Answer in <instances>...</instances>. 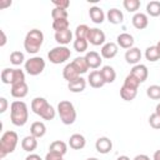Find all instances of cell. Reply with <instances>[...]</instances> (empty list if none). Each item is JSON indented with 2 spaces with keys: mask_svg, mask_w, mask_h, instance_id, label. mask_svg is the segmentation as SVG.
<instances>
[{
  "mask_svg": "<svg viewBox=\"0 0 160 160\" xmlns=\"http://www.w3.org/2000/svg\"><path fill=\"white\" fill-rule=\"evenodd\" d=\"M89 31H90V28L88 25H85V24L78 25L75 29V36H76V39H86L88 40Z\"/></svg>",
  "mask_w": 160,
  "mask_h": 160,
  "instance_id": "35",
  "label": "cell"
},
{
  "mask_svg": "<svg viewBox=\"0 0 160 160\" xmlns=\"http://www.w3.org/2000/svg\"><path fill=\"white\" fill-rule=\"evenodd\" d=\"M58 114L62 124L71 125L76 120V110L71 101L69 100H61L58 104Z\"/></svg>",
  "mask_w": 160,
  "mask_h": 160,
  "instance_id": "5",
  "label": "cell"
},
{
  "mask_svg": "<svg viewBox=\"0 0 160 160\" xmlns=\"http://www.w3.org/2000/svg\"><path fill=\"white\" fill-rule=\"evenodd\" d=\"M45 132H46V126H45V124L42 121H35V122L31 124L30 135H32L36 139H39V138H42L45 135Z\"/></svg>",
  "mask_w": 160,
  "mask_h": 160,
  "instance_id": "25",
  "label": "cell"
},
{
  "mask_svg": "<svg viewBox=\"0 0 160 160\" xmlns=\"http://www.w3.org/2000/svg\"><path fill=\"white\" fill-rule=\"evenodd\" d=\"M122 5H124L125 10H128L129 12H136L140 9L141 2L139 0H124Z\"/></svg>",
  "mask_w": 160,
  "mask_h": 160,
  "instance_id": "34",
  "label": "cell"
},
{
  "mask_svg": "<svg viewBox=\"0 0 160 160\" xmlns=\"http://www.w3.org/2000/svg\"><path fill=\"white\" fill-rule=\"evenodd\" d=\"M71 64H72V66L75 68V70L79 72V75H80V74H85V72L90 69L89 65H88V62H86L85 56H78V58H75Z\"/></svg>",
  "mask_w": 160,
  "mask_h": 160,
  "instance_id": "26",
  "label": "cell"
},
{
  "mask_svg": "<svg viewBox=\"0 0 160 160\" xmlns=\"http://www.w3.org/2000/svg\"><path fill=\"white\" fill-rule=\"evenodd\" d=\"M0 34H1V41H0V46H4L6 44V35L4 32V30H0Z\"/></svg>",
  "mask_w": 160,
  "mask_h": 160,
  "instance_id": "47",
  "label": "cell"
},
{
  "mask_svg": "<svg viewBox=\"0 0 160 160\" xmlns=\"http://www.w3.org/2000/svg\"><path fill=\"white\" fill-rule=\"evenodd\" d=\"M152 160H160V149H159V150H156V151L154 152Z\"/></svg>",
  "mask_w": 160,
  "mask_h": 160,
  "instance_id": "48",
  "label": "cell"
},
{
  "mask_svg": "<svg viewBox=\"0 0 160 160\" xmlns=\"http://www.w3.org/2000/svg\"><path fill=\"white\" fill-rule=\"evenodd\" d=\"M85 59H86V62L90 69H98L102 62L101 55L96 51H88L85 55Z\"/></svg>",
  "mask_w": 160,
  "mask_h": 160,
  "instance_id": "19",
  "label": "cell"
},
{
  "mask_svg": "<svg viewBox=\"0 0 160 160\" xmlns=\"http://www.w3.org/2000/svg\"><path fill=\"white\" fill-rule=\"evenodd\" d=\"M146 12H148V15H150L152 18L160 16V1L152 0V1L148 2V5H146Z\"/></svg>",
  "mask_w": 160,
  "mask_h": 160,
  "instance_id": "32",
  "label": "cell"
},
{
  "mask_svg": "<svg viewBox=\"0 0 160 160\" xmlns=\"http://www.w3.org/2000/svg\"><path fill=\"white\" fill-rule=\"evenodd\" d=\"M45 65V60L41 56H32L25 61V71L31 76H36L44 71Z\"/></svg>",
  "mask_w": 160,
  "mask_h": 160,
  "instance_id": "8",
  "label": "cell"
},
{
  "mask_svg": "<svg viewBox=\"0 0 160 160\" xmlns=\"http://www.w3.org/2000/svg\"><path fill=\"white\" fill-rule=\"evenodd\" d=\"M106 40V36H105V32L98 28H94V29H90L89 31V35H88V41L94 45V46H100L105 42Z\"/></svg>",
  "mask_w": 160,
  "mask_h": 160,
  "instance_id": "9",
  "label": "cell"
},
{
  "mask_svg": "<svg viewBox=\"0 0 160 160\" xmlns=\"http://www.w3.org/2000/svg\"><path fill=\"white\" fill-rule=\"evenodd\" d=\"M8 106H9V102H8L6 98L1 96L0 98V114H4L8 110Z\"/></svg>",
  "mask_w": 160,
  "mask_h": 160,
  "instance_id": "43",
  "label": "cell"
},
{
  "mask_svg": "<svg viewBox=\"0 0 160 160\" xmlns=\"http://www.w3.org/2000/svg\"><path fill=\"white\" fill-rule=\"evenodd\" d=\"M130 74L134 75L140 82H144L148 76H149V70L146 68V65L144 64H138V65H134L132 69L130 70Z\"/></svg>",
  "mask_w": 160,
  "mask_h": 160,
  "instance_id": "13",
  "label": "cell"
},
{
  "mask_svg": "<svg viewBox=\"0 0 160 160\" xmlns=\"http://www.w3.org/2000/svg\"><path fill=\"white\" fill-rule=\"evenodd\" d=\"M69 26H70V22H69L68 19H60V20H54L52 21V29L55 30V32L68 30Z\"/></svg>",
  "mask_w": 160,
  "mask_h": 160,
  "instance_id": "33",
  "label": "cell"
},
{
  "mask_svg": "<svg viewBox=\"0 0 160 160\" xmlns=\"http://www.w3.org/2000/svg\"><path fill=\"white\" fill-rule=\"evenodd\" d=\"M118 51H119L118 44L110 41V42H106V44L102 45V48L100 50V54H101V58H104V59H112V58L116 56Z\"/></svg>",
  "mask_w": 160,
  "mask_h": 160,
  "instance_id": "11",
  "label": "cell"
},
{
  "mask_svg": "<svg viewBox=\"0 0 160 160\" xmlns=\"http://www.w3.org/2000/svg\"><path fill=\"white\" fill-rule=\"evenodd\" d=\"M52 4L55 5V8H61V9H65V10H68V8L70 6L69 0H54Z\"/></svg>",
  "mask_w": 160,
  "mask_h": 160,
  "instance_id": "42",
  "label": "cell"
},
{
  "mask_svg": "<svg viewBox=\"0 0 160 160\" xmlns=\"http://www.w3.org/2000/svg\"><path fill=\"white\" fill-rule=\"evenodd\" d=\"M95 149L100 154H108L112 149V141L108 136H101L95 142Z\"/></svg>",
  "mask_w": 160,
  "mask_h": 160,
  "instance_id": "12",
  "label": "cell"
},
{
  "mask_svg": "<svg viewBox=\"0 0 160 160\" xmlns=\"http://www.w3.org/2000/svg\"><path fill=\"white\" fill-rule=\"evenodd\" d=\"M106 19H108L109 22H111L114 25H118V24H121L124 21V14L121 12V10H119L116 8H112L108 11Z\"/></svg>",
  "mask_w": 160,
  "mask_h": 160,
  "instance_id": "21",
  "label": "cell"
},
{
  "mask_svg": "<svg viewBox=\"0 0 160 160\" xmlns=\"http://www.w3.org/2000/svg\"><path fill=\"white\" fill-rule=\"evenodd\" d=\"M10 5H11V1H6V2H5V1H1V2H0V8H1V9H4L5 6H10Z\"/></svg>",
  "mask_w": 160,
  "mask_h": 160,
  "instance_id": "49",
  "label": "cell"
},
{
  "mask_svg": "<svg viewBox=\"0 0 160 160\" xmlns=\"http://www.w3.org/2000/svg\"><path fill=\"white\" fill-rule=\"evenodd\" d=\"M69 14L68 10L61 9V8H54L51 10V18L52 20H60V19H68Z\"/></svg>",
  "mask_w": 160,
  "mask_h": 160,
  "instance_id": "40",
  "label": "cell"
},
{
  "mask_svg": "<svg viewBox=\"0 0 160 160\" xmlns=\"http://www.w3.org/2000/svg\"><path fill=\"white\" fill-rule=\"evenodd\" d=\"M85 88H86V80L81 76H79L78 79H75L68 84V89L71 92H81L85 90Z\"/></svg>",
  "mask_w": 160,
  "mask_h": 160,
  "instance_id": "23",
  "label": "cell"
},
{
  "mask_svg": "<svg viewBox=\"0 0 160 160\" xmlns=\"http://www.w3.org/2000/svg\"><path fill=\"white\" fill-rule=\"evenodd\" d=\"M29 92V86L25 81H21V82H18V84H14L11 85V90H10V94L11 96L16 98V99H22L28 95Z\"/></svg>",
  "mask_w": 160,
  "mask_h": 160,
  "instance_id": "10",
  "label": "cell"
},
{
  "mask_svg": "<svg viewBox=\"0 0 160 160\" xmlns=\"http://www.w3.org/2000/svg\"><path fill=\"white\" fill-rule=\"evenodd\" d=\"M49 151L64 156V155L66 154V151H68V145H66V142H64V141H61V140H55V141H52V142L50 144Z\"/></svg>",
  "mask_w": 160,
  "mask_h": 160,
  "instance_id": "27",
  "label": "cell"
},
{
  "mask_svg": "<svg viewBox=\"0 0 160 160\" xmlns=\"http://www.w3.org/2000/svg\"><path fill=\"white\" fill-rule=\"evenodd\" d=\"M145 58L146 60L149 61H158L160 59V51L158 49L156 45H152V46H149L146 50H145Z\"/></svg>",
  "mask_w": 160,
  "mask_h": 160,
  "instance_id": "31",
  "label": "cell"
},
{
  "mask_svg": "<svg viewBox=\"0 0 160 160\" xmlns=\"http://www.w3.org/2000/svg\"><path fill=\"white\" fill-rule=\"evenodd\" d=\"M55 41L58 44H60L61 46H65L68 45L71 40H72V32L70 29L68 30H64V31H59V32H55Z\"/></svg>",
  "mask_w": 160,
  "mask_h": 160,
  "instance_id": "22",
  "label": "cell"
},
{
  "mask_svg": "<svg viewBox=\"0 0 160 160\" xmlns=\"http://www.w3.org/2000/svg\"><path fill=\"white\" fill-rule=\"evenodd\" d=\"M18 142H19V136L15 131L12 130L5 131L0 138V158L4 159L8 154L12 152L16 149Z\"/></svg>",
  "mask_w": 160,
  "mask_h": 160,
  "instance_id": "4",
  "label": "cell"
},
{
  "mask_svg": "<svg viewBox=\"0 0 160 160\" xmlns=\"http://www.w3.org/2000/svg\"><path fill=\"white\" fill-rule=\"evenodd\" d=\"M71 56V51L70 49H68L66 46H55L52 48L49 52H48V59L50 60V62L52 64H62L66 60H69Z\"/></svg>",
  "mask_w": 160,
  "mask_h": 160,
  "instance_id": "6",
  "label": "cell"
},
{
  "mask_svg": "<svg viewBox=\"0 0 160 160\" xmlns=\"http://www.w3.org/2000/svg\"><path fill=\"white\" fill-rule=\"evenodd\" d=\"M31 110L44 120H52L56 115V110L52 108V105H50L45 98H40V96L32 99Z\"/></svg>",
  "mask_w": 160,
  "mask_h": 160,
  "instance_id": "2",
  "label": "cell"
},
{
  "mask_svg": "<svg viewBox=\"0 0 160 160\" xmlns=\"http://www.w3.org/2000/svg\"><path fill=\"white\" fill-rule=\"evenodd\" d=\"M140 84H141V82H140L134 75H131V74L126 75V78H125V80H124V86L130 88V89H134V90H138V88H139Z\"/></svg>",
  "mask_w": 160,
  "mask_h": 160,
  "instance_id": "38",
  "label": "cell"
},
{
  "mask_svg": "<svg viewBox=\"0 0 160 160\" xmlns=\"http://www.w3.org/2000/svg\"><path fill=\"white\" fill-rule=\"evenodd\" d=\"M62 76H64L65 80H68V82H70V81L78 79L80 75H79V72L75 70V68L72 66V64L70 62V64H68V65L64 68V70H62Z\"/></svg>",
  "mask_w": 160,
  "mask_h": 160,
  "instance_id": "29",
  "label": "cell"
},
{
  "mask_svg": "<svg viewBox=\"0 0 160 160\" xmlns=\"http://www.w3.org/2000/svg\"><path fill=\"white\" fill-rule=\"evenodd\" d=\"M131 21H132L134 28H135V29H138V30L146 29V28H148V25H149L148 15H146V14H144V12H136V14L132 16Z\"/></svg>",
  "mask_w": 160,
  "mask_h": 160,
  "instance_id": "15",
  "label": "cell"
},
{
  "mask_svg": "<svg viewBox=\"0 0 160 160\" xmlns=\"http://www.w3.org/2000/svg\"><path fill=\"white\" fill-rule=\"evenodd\" d=\"M86 160H99V159H96V158H89V159H86Z\"/></svg>",
  "mask_w": 160,
  "mask_h": 160,
  "instance_id": "52",
  "label": "cell"
},
{
  "mask_svg": "<svg viewBox=\"0 0 160 160\" xmlns=\"http://www.w3.org/2000/svg\"><path fill=\"white\" fill-rule=\"evenodd\" d=\"M132 160H150V158L148 155H145V154H140V155H136Z\"/></svg>",
  "mask_w": 160,
  "mask_h": 160,
  "instance_id": "46",
  "label": "cell"
},
{
  "mask_svg": "<svg viewBox=\"0 0 160 160\" xmlns=\"http://www.w3.org/2000/svg\"><path fill=\"white\" fill-rule=\"evenodd\" d=\"M89 16L95 24H101L105 20V12L100 6H91L89 10Z\"/></svg>",
  "mask_w": 160,
  "mask_h": 160,
  "instance_id": "20",
  "label": "cell"
},
{
  "mask_svg": "<svg viewBox=\"0 0 160 160\" xmlns=\"http://www.w3.org/2000/svg\"><path fill=\"white\" fill-rule=\"evenodd\" d=\"M1 81L8 85H14V84L25 81V72L20 69L6 68L1 71Z\"/></svg>",
  "mask_w": 160,
  "mask_h": 160,
  "instance_id": "7",
  "label": "cell"
},
{
  "mask_svg": "<svg viewBox=\"0 0 160 160\" xmlns=\"http://www.w3.org/2000/svg\"><path fill=\"white\" fill-rule=\"evenodd\" d=\"M69 145L71 149L74 150H81L85 148L86 145V139L84 135L81 134H72L70 138H69Z\"/></svg>",
  "mask_w": 160,
  "mask_h": 160,
  "instance_id": "18",
  "label": "cell"
},
{
  "mask_svg": "<svg viewBox=\"0 0 160 160\" xmlns=\"http://www.w3.org/2000/svg\"><path fill=\"white\" fill-rule=\"evenodd\" d=\"M29 119L28 105L21 100H15L10 105V120L15 126H24Z\"/></svg>",
  "mask_w": 160,
  "mask_h": 160,
  "instance_id": "1",
  "label": "cell"
},
{
  "mask_svg": "<svg viewBox=\"0 0 160 160\" xmlns=\"http://www.w3.org/2000/svg\"><path fill=\"white\" fill-rule=\"evenodd\" d=\"M116 160H130V158H129V156H126V155H120Z\"/></svg>",
  "mask_w": 160,
  "mask_h": 160,
  "instance_id": "50",
  "label": "cell"
},
{
  "mask_svg": "<svg viewBox=\"0 0 160 160\" xmlns=\"http://www.w3.org/2000/svg\"><path fill=\"white\" fill-rule=\"evenodd\" d=\"M156 46H158V49H159V51H160V41L156 44Z\"/></svg>",
  "mask_w": 160,
  "mask_h": 160,
  "instance_id": "53",
  "label": "cell"
},
{
  "mask_svg": "<svg viewBox=\"0 0 160 160\" xmlns=\"http://www.w3.org/2000/svg\"><path fill=\"white\" fill-rule=\"evenodd\" d=\"M44 42V34L39 29L30 30L24 39V48L29 54H36Z\"/></svg>",
  "mask_w": 160,
  "mask_h": 160,
  "instance_id": "3",
  "label": "cell"
},
{
  "mask_svg": "<svg viewBox=\"0 0 160 160\" xmlns=\"http://www.w3.org/2000/svg\"><path fill=\"white\" fill-rule=\"evenodd\" d=\"M21 148L24 151L31 152L38 148V139L32 135H28L21 140Z\"/></svg>",
  "mask_w": 160,
  "mask_h": 160,
  "instance_id": "24",
  "label": "cell"
},
{
  "mask_svg": "<svg viewBox=\"0 0 160 160\" xmlns=\"http://www.w3.org/2000/svg\"><path fill=\"white\" fill-rule=\"evenodd\" d=\"M25 160H42V159H41L40 155H38V154H30V155H28V156L25 158Z\"/></svg>",
  "mask_w": 160,
  "mask_h": 160,
  "instance_id": "45",
  "label": "cell"
},
{
  "mask_svg": "<svg viewBox=\"0 0 160 160\" xmlns=\"http://www.w3.org/2000/svg\"><path fill=\"white\" fill-rule=\"evenodd\" d=\"M100 71H101V75H102V78L105 80V84H111V82L115 81V79H116V71L114 70L112 66L105 65V66H102V69Z\"/></svg>",
  "mask_w": 160,
  "mask_h": 160,
  "instance_id": "28",
  "label": "cell"
},
{
  "mask_svg": "<svg viewBox=\"0 0 160 160\" xmlns=\"http://www.w3.org/2000/svg\"><path fill=\"white\" fill-rule=\"evenodd\" d=\"M149 124H150V126H151L152 129L159 130V129H160V115H158L156 112L151 114V115L149 116Z\"/></svg>",
  "mask_w": 160,
  "mask_h": 160,
  "instance_id": "41",
  "label": "cell"
},
{
  "mask_svg": "<svg viewBox=\"0 0 160 160\" xmlns=\"http://www.w3.org/2000/svg\"><path fill=\"white\" fill-rule=\"evenodd\" d=\"M146 95L152 100H160V85H150L146 89Z\"/></svg>",
  "mask_w": 160,
  "mask_h": 160,
  "instance_id": "39",
  "label": "cell"
},
{
  "mask_svg": "<svg viewBox=\"0 0 160 160\" xmlns=\"http://www.w3.org/2000/svg\"><path fill=\"white\" fill-rule=\"evenodd\" d=\"M72 46H74V50L75 51H78V52H85L88 50L89 41L86 39H75Z\"/></svg>",
  "mask_w": 160,
  "mask_h": 160,
  "instance_id": "36",
  "label": "cell"
},
{
  "mask_svg": "<svg viewBox=\"0 0 160 160\" xmlns=\"http://www.w3.org/2000/svg\"><path fill=\"white\" fill-rule=\"evenodd\" d=\"M155 112H156L158 115H160V102L156 105V108H155Z\"/></svg>",
  "mask_w": 160,
  "mask_h": 160,
  "instance_id": "51",
  "label": "cell"
},
{
  "mask_svg": "<svg viewBox=\"0 0 160 160\" xmlns=\"http://www.w3.org/2000/svg\"><path fill=\"white\" fill-rule=\"evenodd\" d=\"M88 81H89L90 86H91V88H95V89L102 88V86L105 85V80H104V78H102L100 70H92V71L89 74Z\"/></svg>",
  "mask_w": 160,
  "mask_h": 160,
  "instance_id": "14",
  "label": "cell"
},
{
  "mask_svg": "<svg viewBox=\"0 0 160 160\" xmlns=\"http://www.w3.org/2000/svg\"><path fill=\"white\" fill-rule=\"evenodd\" d=\"M125 60L128 64H131V65H138L139 61L141 60V51L139 48H131L129 50H126L125 52Z\"/></svg>",
  "mask_w": 160,
  "mask_h": 160,
  "instance_id": "17",
  "label": "cell"
},
{
  "mask_svg": "<svg viewBox=\"0 0 160 160\" xmlns=\"http://www.w3.org/2000/svg\"><path fill=\"white\" fill-rule=\"evenodd\" d=\"M138 95V90H134V89H130V88H126V86H121L120 88V96L122 100L125 101H131L136 98Z\"/></svg>",
  "mask_w": 160,
  "mask_h": 160,
  "instance_id": "30",
  "label": "cell"
},
{
  "mask_svg": "<svg viewBox=\"0 0 160 160\" xmlns=\"http://www.w3.org/2000/svg\"><path fill=\"white\" fill-rule=\"evenodd\" d=\"M45 160H64V159H62V156H61V155L49 151V152L45 155Z\"/></svg>",
  "mask_w": 160,
  "mask_h": 160,
  "instance_id": "44",
  "label": "cell"
},
{
  "mask_svg": "<svg viewBox=\"0 0 160 160\" xmlns=\"http://www.w3.org/2000/svg\"><path fill=\"white\" fill-rule=\"evenodd\" d=\"M116 40H118V46H120L122 49H128L129 50V49L134 48V42H135L134 36L130 35V34H128V32L119 34L118 38H116Z\"/></svg>",
  "mask_w": 160,
  "mask_h": 160,
  "instance_id": "16",
  "label": "cell"
},
{
  "mask_svg": "<svg viewBox=\"0 0 160 160\" xmlns=\"http://www.w3.org/2000/svg\"><path fill=\"white\" fill-rule=\"evenodd\" d=\"M24 60H25V55H24L21 51L15 50V51H12V52L10 54V62H11L12 65H15V66L21 65V64L24 62Z\"/></svg>",
  "mask_w": 160,
  "mask_h": 160,
  "instance_id": "37",
  "label": "cell"
}]
</instances>
